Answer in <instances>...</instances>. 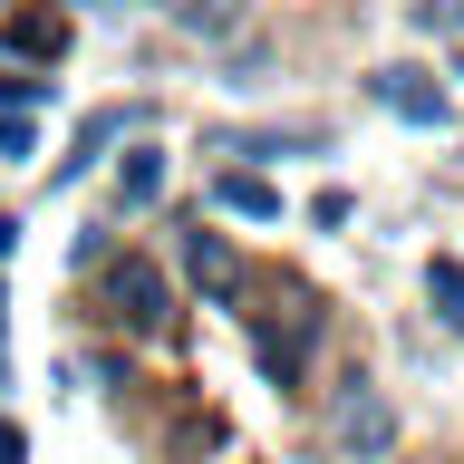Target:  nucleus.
<instances>
[{"instance_id": "nucleus-3", "label": "nucleus", "mask_w": 464, "mask_h": 464, "mask_svg": "<svg viewBox=\"0 0 464 464\" xmlns=\"http://www.w3.org/2000/svg\"><path fill=\"white\" fill-rule=\"evenodd\" d=\"M310 339H319V310L300 300V290H281V310H261V319H252L261 377H271V387H290V377H300V358H310Z\"/></svg>"}, {"instance_id": "nucleus-4", "label": "nucleus", "mask_w": 464, "mask_h": 464, "mask_svg": "<svg viewBox=\"0 0 464 464\" xmlns=\"http://www.w3.org/2000/svg\"><path fill=\"white\" fill-rule=\"evenodd\" d=\"M377 107L397 116V126H455V97H445V87H435V68H377V87H368Z\"/></svg>"}, {"instance_id": "nucleus-2", "label": "nucleus", "mask_w": 464, "mask_h": 464, "mask_svg": "<svg viewBox=\"0 0 464 464\" xmlns=\"http://www.w3.org/2000/svg\"><path fill=\"white\" fill-rule=\"evenodd\" d=\"M97 290H107L116 329H136V339H155V329H165V310H174L165 271H155V261H136V252H116L107 271H97Z\"/></svg>"}, {"instance_id": "nucleus-9", "label": "nucleus", "mask_w": 464, "mask_h": 464, "mask_svg": "<svg viewBox=\"0 0 464 464\" xmlns=\"http://www.w3.org/2000/svg\"><path fill=\"white\" fill-rule=\"evenodd\" d=\"M136 126H145V107H107V116H87V126H78V165H97V155H107L116 136H136ZM78 165H68V174H78Z\"/></svg>"}, {"instance_id": "nucleus-7", "label": "nucleus", "mask_w": 464, "mask_h": 464, "mask_svg": "<svg viewBox=\"0 0 464 464\" xmlns=\"http://www.w3.org/2000/svg\"><path fill=\"white\" fill-rule=\"evenodd\" d=\"M58 39H68L58 10H20V20L0 29V49H20V58H58Z\"/></svg>"}, {"instance_id": "nucleus-12", "label": "nucleus", "mask_w": 464, "mask_h": 464, "mask_svg": "<svg viewBox=\"0 0 464 464\" xmlns=\"http://www.w3.org/2000/svg\"><path fill=\"white\" fill-rule=\"evenodd\" d=\"M174 20L194 29V39H232V29H242V10H232V0H174Z\"/></svg>"}, {"instance_id": "nucleus-8", "label": "nucleus", "mask_w": 464, "mask_h": 464, "mask_svg": "<svg viewBox=\"0 0 464 464\" xmlns=\"http://www.w3.org/2000/svg\"><path fill=\"white\" fill-rule=\"evenodd\" d=\"M155 194H165V145H136L116 165V203H155Z\"/></svg>"}, {"instance_id": "nucleus-13", "label": "nucleus", "mask_w": 464, "mask_h": 464, "mask_svg": "<svg viewBox=\"0 0 464 464\" xmlns=\"http://www.w3.org/2000/svg\"><path fill=\"white\" fill-rule=\"evenodd\" d=\"M416 20L426 29H464V0H416Z\"/></svg>"}, {"instance_id": "nucleus-11", "label": "nucleus", "mask_w": 464, "mask_h": 464, "mask_svg": "<svg viewBox=\"0 0 464 464\" xmlns=\"http://www.w3.org/2000/svg\"><path fill=\"white\" fill-rule=\"evenodd\" d=\"M426 300L445 329H464V261H426Z\"/></svg>"}, {"instance_id": "nucleus-5", "label": "nucleus", "mask_w": 464, "mask_h": 464, "mask_svg": "<svg viewBox=\"0 0 464 464\" xmlns=\"http://www.w3.org/2000/svg\"><path fill=\"white\" fill-rule=\"evenodd\" d=\"M184 281H194L203 300H232V290H242V261H232L223 232H184Z\"/></svg>"}, {"instance_id": "nucleus-10", "label": "nucleus", "mask_w": 464, "mask_h": 464, "mask_svg": "<svg viewBox=\"0 0 464 464\" xmlns=\"http://www.w3.org/2000/svg\"><path fill=\"white\" fill-rule=\"evenodd\" d=\"M223 155H319V136H300V126H252V136H223Z\"/></svg>"}, {"instance_id": "nucleus-1", "label": "nucleus", "mask_w": 464, "mask_h": 464, "mask_svg": "<svg viewBox=\"0 0 464 464\" xmlns=\"http://www.w3.org/2000/svg\"><path fill=\"white\" fill-rule=\"evenodd\" d=\"M319 435H329L348 464L397 455V416H387V397H377L368 377H339V387H329V416H319Z\"/></svg>"}, {"instance_id": "nucleus-6", "label": "nucleus", "mask_w": 464, "mask_h": 464, "mask_svg": "<svg viewBox=\"0 0 464 464\" xmlns=\"http://www.w3.org/2000/svg\"><path fill=\"white\" fill-rule=\"evenodd\" d=\"M213 203H223V213H242V223H271V213H281V194H271L261 174H242V165L213 184Z\"/></svg>"}, {"instance_id": "nucleus-15", "label": "nucleus", "mask_w": 464, "mask_h": 464, "mask_svg": "<svg viewBox=\"0 0 464 464\" xmlns=\"http://www.w3.org/2000/svg\"><path fill=\"white\" fill-rule=\"evenodd\" d=\"M0 252H20V223H10V213H0Z\"/></svg>"}, {"instance_id": "nucleus-14", "label": "nucleus", "mask_w": 464, "mask_h": 464, "mask_svg": "<svg viewBox=\"0 0 464 464\" xmlns=\"http://www.w3.org/2000/svg\"><path fill=\"white\" fill-rule=\"evenodd\" d=\"M0 464H20V426L10 416H0Z\"/></svg>"}]
</instances>
